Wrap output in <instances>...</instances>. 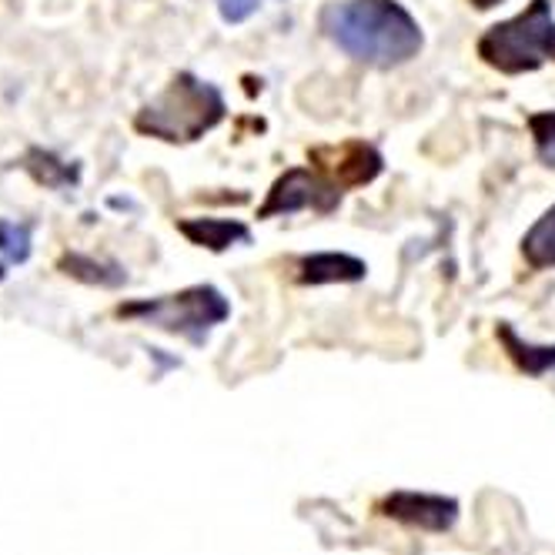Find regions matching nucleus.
I'll list each match as a JSON object with an SVG mask.
<instances>
[{"mask_svg": "<svg viewBox=\"0 0 555 555\" xmlns=\"http://www.w3.org/2000/svg\"><path fill=\"white\" fill-rule=\"evenodd\" d=\"M319 27L351 61L378 70L415 61L425 44L418 21L399 0H332Z\"/></svg>", "mask_w": 555, "mask_h": 555, "instance_id": "f257e3e1", "label": "nucleus"}, {"mask_svg": "<svg viewBox=\"0 0 555 555\" xmlns=\"http://www.w3.org/2000/svg\"><path fill=\"white\" fill-rule=\"evenodd\" d=\"M224 94L211 81L181 70L178 77H171V85L162 94L151 98L138 111L134 128L168 144H191L215 131L224 121Z\"/></svg>", "mask_w": 555, "mask_h": 555, "instance_id": "f03ea898", "label": "nucleus"}, {"mask_svg": "<svg viewBox=\"0 0 555 555\" xmlns=\"http://www.w3.org/2000/svg\"><path fill=\"white\" fill-rule=\"evenodd\" d=\"M479 57L499 74H529L542 64H555V14L552 0H532L526 11L492 24L479 44Z\"/></svg>", "mask_w": 555, "mask_h": 555, "instance_id": "7ed1b4c3", "label": "nucleus"}, {"mask_svg": "<svg viewBox=\"0 0 555 555\" xmlns=\"http://www.w3.org/2000/svg\"><path fill=\"white\" fill-rule=\"evenodd\" d=\"M117 314H121V319H138L168 335H181L191 345H205L208 332L231 319V301L215 285H191L175 295L121 305Z\"/></svg>", "mask_w": 555, "mask_h": 555, "instance_id": "20e7f679", "label": "nucleus"}, {"mask_svg": "<svg viewBox=\"0 0 555 555\" xmlns=\"http://www.w3.org/2000/svg\"><path fill=\"white\" fill-rule=\"evenodd\" d=\"M345 188H338L325 171L319 168H288L278 178L258 208V218H278V215H295V211H314V215H332L341 205Z\"/></svg>", "mask_w": 555, "mask_h": 555, "instance_id": "39448f33", "label": "nucleus"}, {"mask_svg": "<svg viewBox=\"0 0 555 555\" xmlns=\"http://www.w3.org/2000/svg\"><path fill=\"white\" fill-rule=\"evenodd\" d=\"M382 515L388 519L422 529V532H449L459 522V499L435 492H391L382 499Z\"/></svg>", "mask_w": 555, "mask_h": 555, "instance_id": "423d86ee", "label": "nucleus"}, {"mask_svg": "<svg viewBox=\"0 0 555 555\" xmlns=\"http://www.w3.org/2000/svg\"><path fill=\"white\" fill-rule=\"evenodd\" d=\"M311 162L319 171H325L338 188H362L372 184L382 175V154L365 141H345L341 147H314Z\"/></svg>", "mask_w": 555, "mask_h": 555, "instance_id": "0eeeda50", "label": "nucleus"}, {"mask_svg": "<svg viewBox=\"0 0 555 555\" xmlns=\"http://www.w3.org/2000/svg\"><path fill=\"white\" fill-rule=\"evenodd\" d=\"M365 274H369V264L345 251H319V255H305L295 261V282L305 288L354 285V282H365Z\"/></svg>", "mask_w": 555, "mask_h": 555, "instance_id": "6e6552de", "label": "nucleus"}, {"mask_svg": "<svg viewBox=\"0 0 555 555\" xmlns=\"http://www.w3.org/2000/svg\"><path fill=\"white\" fill-rule=\"evenodd\" d=\"M178 231L188 237L191 245L208 248L215 255L251 242V228L234 221V218H184V221H178Z\"/></svg>", "mask_w": 555, "mask_h": 555, "instance_id": "1a4fd4ad", "label": "nucleus"}, {"mask_svg": "<svg viewBox=\"0 0 555 555\" xmlns=\"http://www.w3.org/2000/svg\"><path fill=\"white\" fill-rule=\"evenodd\" d=\"M495 338L502 341L505 354L515 362V369H519L522 375L542 378V375L555 372V345L526 341V338H519V332H515L508 322H499V325H495Z\"/></svg>", "mask_w": 555, "mask_h": 555, "instance_id": "9d476101", "label": "nucleus"}, {"mask_svg": "<svg viewBox=\"0 0 555 555\" xmlns=\"http://www.w3.org/2000/svg\"><path fill=\"white\" fill-rule=\"evenodd\" d=\"M57 268H61L67 278H77V282L98 285V288H121V285H128V271H125L121 264H117V261L94 258V255H81V251H67V255H61Z\"/></svg>", "mask_w": 555, "mask_h": 555, "instance_id": "9b49d317", "label": "nucleus"}, {"mask_svg": "<svg viewBox=\"0 0 555 555\" xmlns=\"http://www.w3.org/2000/svg\"><path fill=\"white\" fill-rule=\"evenodd\" d=\"M522 258L532 271L555 268V205L522 234Z\"/></svg>", "mask_w": 555, "mask_h": 555, "instance_id": "f8f14e48", "label": "nucleus"}, {"mask_svg": "<svg viewBox=\"0 0 555 555\" xmlns=\"http://www.w3.org/2000/svg\"><path fill=\"white\" fill-rule=\"evenodd\" d=\"M24 165H27V171H30L37 181L48 184V188H67V184H77V168H70L67 162H61V157H57V154H51V151H41V147L27 151Z\"/></svg>", "mask_w": 555, "mask_h": 555, "instance_id": "ddd939ff", "label": "nucleus"}, {"mask_svg": "<svg viewBox=\"0 0 555 555\" xmlns=\"http://www.w3.org/2000/svg\"><path fill=\"white\" fill-rule=\"evenodd\" d=\"M34 251V231L24 221H0V255L11 264H24Z\"/></svg>", "mask_w": 555, "mask_h": 555, "instance_id": "4468645a", "label": "nucleus"}, {"mask_svg": "<svg viewBox=\"0 0 555 555\" xmlns=\"http://www.w3.org/2000/svg\"><path fill=\"white\" fill-rule=\"evenodd\" d=\"M529 134L535 144V157L545 168H555V111L529 114Z\"/></svg>", "mask_w": 555, "mask_h": 555, "instance_id": "2eb2a0df", "label": "nucleus"}, {"mask_svg": "<svg viewBox=\"0 0 555 555\" xmlns=\"http://www.w3.org/2000/svg\"><path fill=\"white\" fill-rule=\"evenodd\" d=\"M224 24H245L261 11V0H215Z\"/></svg>", "mask_w": 555, "mask_h": 555, "instance_id": "dca6fc26", "label": "nucleus"}, {"mask_svg": "<svg viewBox=\"0 0 555 555\" xmlns=\"http://www.w3.org/2000/svg\"><path fill=\"white\" fill-rule=\"evenodd\" d=\"M468 4H472L475 11H492V8L502 4V0H468Z\"/></svg>", "mask_w": 555, "mask_h": 555, "instance_id": "f3484780", "label": "nucleus"}, {"mask_svg": "<svg viewBox=\"0 0 555 555\" xmlns=\"http://www.w3.org/2000/svg\"><path fill=\"white\" fill-rule=\"evenodd\" d=\"M4 278H8V271H4V264H0V282H4Z\"/></svg>", "mask_w": 555, "mask_h": 555, "instance_id": "a211bd4d", "label": "nucleus"}]
</instances>
